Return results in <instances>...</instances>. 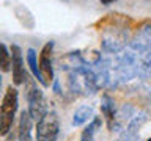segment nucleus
<instances>
[{
	"instance_id": "3",
	"label": "nucleus",
	"mask_w": 151,
	"mask_h": 141,
	"mask_svg": "<svg viewBox=\"0 0 151 141\" xmlns=\"http://www.w3.org/2000/svg\"><path fill=\"white\" fill-rule=\"evenodd\" d=\"M25 83H28V91H27V100H28V113L32 115L33 121H40L42 116L47 113L46 110V100L42 96V91L38 89V86L35 83L28 82V75Z\"/></svg>"
},
{
	"instance_id": "7",
	"label": "nucleus",
	"mask_w": 151,
	"mask_h": 141,
	"mask_svg": "<svg viewBox=\"0 0 151 141\" xmlns=\"http://www.w3.org/2000/svg\"><path fill=\"white\" fill-rule=\"evenodd\" d=\"M27 64H28V68H30L32 74L35 75V78H36L41 85H44L42 75H41V72H40V63H38V55H36L35 49H28V50H27Z\"/></svg>"
},
{
	"instance_id": "11",
	"label": "nucleus",
	"mask_w": 151,
	"mask_h": 141,
	"mask_svg": "<svg viewBox=\"0 0 151 141\" xmlns=\"http://www.w3.org/2000/svg\"><path fill=\"white\" fill-rule=\"evenodd\" d=\"M99 2H101L102 5H110V3L115 2V0H99Z\"/></svg>"
},
{
	"instance_id": "10",
	"label": "nucleus",
	"mask_w": 151,
	"mask_h": 141,
	"mask_svg": "<svg viewBox=\"0 0 151 141\" xmlns=\"http://www.w3.org/2000/svg\"><path fill=\"white\" fill-rule=\"evenodd\" d=\"M98 124H99V119H94L93 124H90L87 129L82 132V138H80V141H93V133H94V130H96Z\"/></svg>"
},
{
	"instance_id": "2",
	"label": "nucleus",
	"mask_w": 151,
	"mask_h": 141,
	"mask_svg": "<svg viewBox=\"0 0 151 141\" xmlns=\"http://www.w3.org/2000/svg\"><path fill=\"white\" fill-rule=\"evenodd\" d=\"M60 132L58 118L54 111H47L36 122V141H55Z\"/></svg>"
},
{
	"instance_id": "8",
	"label": "nucleus",
	"mask_w": 151,
	"mask_h": 141,
	"mask_svg": "<svg viewBox=\"0 0 151 141\" xmlns=\"http://www.w3.org/2000/svg\"><path fill=\"white\" fill-rule=\"evenodd\" d=\"M91 116H93V108L88 107V105H82L80 108H77V110H76V113H74L73 125H76V127L82 125V124H85L87 121L91 119Z\"/></svg>"
},
{
	"instance_id": "13",
	"label": "nucleus",
	"mask_w": 151,
	"mask_h": 141,
	"mask_svg": "<svg viewBox=\"0 0 151 141\" xmlns=\"http://www.w3.org/2000/svg\"><path fill=\"white\" fill-rule=\"evenodd\" d=\"M0 94H2V77H0Z\"/></svg>"
},
{
	"instance_id": "14",
	"label": "nucleus",
	"mask_w": 151,
	"mask_h": 141,
	"mask_svg": "<svg viewBox=\"0 0 151 141\" xmlns=\"http://www.w3.org/2000/svg\"><path fill=\"white\" fill-rule=\"evenodd\" d=\"M148 141H151V138H150V140H148Z\"/></svg>"
},
{
	"instance_id": "9",
	"label": "nucleus",
	"mask_w": 151,
	"mask_h": 141,
	"mask_svg": "<svg viewBox=\"0 0 151 141\" xmlns=\"http://www.w3.org/2000/svg\"><path fill=\"white\" fill-rule=\"evenodd\" d=\"M0 70L2 72H9L11 70V50L0 42Z\"/></svg>"
},
{
	"instance_id": "5",
	"label": "nucleus",
	"mask_w": 151,
	"mask_h": 141,
	"mask_svg": "<svg viewBox=\"0 0 151 141\" xmlns=\"http://www.w3.org/2000/svg\"><path fill=\"white\" fill-rule=\"evenodd\" d=\"M11 50V69H13V83L14 85H22L27 80V72L24 68V56L22 49L17 44H13L9 47Z\"/></svg>"
},
{
	"instance_id": "1",
	"label": "nucleus",
	"mask_w": 151,
	"mask_h": 141,
	"mask_svg": "<svg viewBox=\"0 0 151 141\" xmlns=\"http://www.w3.org/2000/svg\"><path fill=\"white\" fill-rule=\"evenodd\" d=\"M17 107H19L17 89L13 86H8V89L5 91L2 97V105H0V113H2V132H0V135H6L11 130Z\"/></svg>"
},
{
	"instance_id": "12",
	"label": "nucleus",
	"mask_w": 151,
	"mask_h": 141,
	"mask_svg": "<svg viewBox=\"0 0 151 141\" xmlns=\"http://www.w3.org/2000/svg\"><path fill=\"white\" fill-rule=\"evenodd\" d=\"M0 132H2V113H0Z\"/></svg>"
},
{
	"instance_id": "4",
	"label": "nucleus",
	"mask_w": 151,
	"mask_h": 141,
	"mask_svg": "<svg viewBox=\"0 0 151 141\" xmlns=\"http://www.w3.org/2000/svg\"><path fill=\"white\" fill-rule=\"evenodd\" d=\"M52 50H54V42H46L42 46V49L40 52V58H38V63H40V72L42 75V80H44V86H47L52 78H54V68H52Z\"/></svg>"
},
{
	"instance_id": "6",
	"label": "nucleus",
	"mask_w": 151,
	"mask_h": 141,
	"mask_svg": "<svg viewBox=\"0 0 151 141\" xmlns=\"http://www.w3.org/2000/svg\"><path fill=\"white\" fill-rule=\"evenodd\" d=\"M32 125H33V118L28 113V110H24L19 118V141H32Z\"/></svg>"
}]
</instances>
